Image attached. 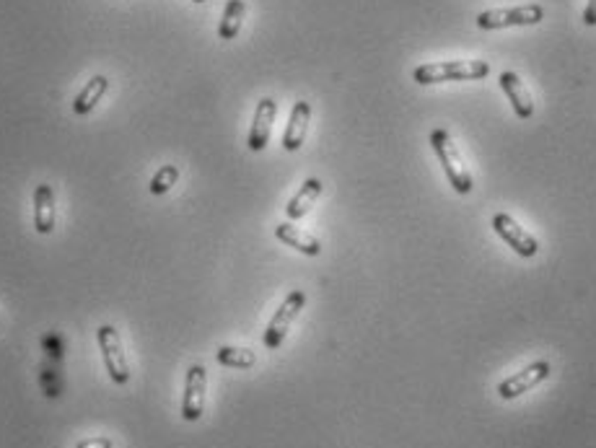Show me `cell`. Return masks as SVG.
Returning a JSON list of instances; mask_svg holds the SVG:
<instances>
[{"instance_id": "obj_1", "label": "cell", "mask_w": 596, "mask_h": 448, "mask_svg": "<svg viewBox=\"0 0 596 448\" xmlns=\"http://www.w3.org/2000/svg\"><path fill=\"white\" fill-rule=\"evenodd\" d=\"M490 75V66L485 60H443V63H425L413 70L415 83L431 86L446 81H482Z\"/></svg>"}, {"instance_id": "obj_2", "label": "cell", "mask_w": 596, "mask_h": 448, "mask_svg": "<svg viewBox=\"0 0 596 448\" xmlns=\"http://www.w3.org/2000/svg\"><path fill=\"white\" fill-rule=\"evenodd\" d=\"M431 148H434V154L441 161V169H443L449 184L457 189L459 195H469L475 181H472L469 169L464 166L461 154L457 151V143L451 140V135L446 133V130H434L431 133Z\"/></svg>"}, {"instance_id": "obj_3", "label": "cell", "mask_w": 596, "mask_h": 448, "mask_svg": "<svg viewBox=\"0 0 596 448\" xmlns=\"http://www.w3.org/2000/svg\"><path fill=\"white\" fill-rule=\"evenodd\" d=\"M542 19H545V8L537 5V3H527V5L482 11L478 16V26L485 31H495V29H508V26H534Z\"/></svg>"}, {"instance_id": "obj_4", "label": "cell", "mask_w": 596, "mask_h": 448, "mask_svg": "<svg viewBox=\"0 0 596 448\" xmlns=\"http://www.w3.org/2000/svg\"><path fill=\"white\" fill-rule=\"evenodd\" d=\"M303 306H306V293L303 291H291L285 295V301L280 303V309L273 314L267 329H265V335H262V345H265L267 350H277V347L285 342V337L291 332V327H294L298 314L303 312Z\"/></svg>"}, {"instance_id": "obj_5", "label": "cell", "mask_w": 596, "mask_h": 448, "mask_svg": "<svg viewBox=\"0 0 596 448\" xmlns=\"http://www.w3.org/2000/svg\"><path fill=\"white\" fill-rule=\"evenodd\" d=\"M96 342H99V350H101V358L107 365V373L117 386H125L130 382V363L125 356V347H122V339L112 324H104L96 329Z\"/></svg>"}, {"instance_id": "obj_6", "label": "cell", "mask_w": 596, "mask_h": 448, "mask_svg": "<svg viewBox=\"0 0 596 448\" xmlns=\"http://www.w3.org/2000/svg\"><path fill=\"white\" fill-rule=\"evenodd\" d=\"M206 391H207V371L203 363H192L187 376H184V397H182V417L187 423H197L206 412Z\"/></svg>"}, {"instance_id": "obj_7", "label": "cell", "mask_w": 596, "mask_h": 448, "mask_svg": "<svg viewBox=\"0 0 596 448\" xmlns=\"http://www.w3.org/2000/svg\"><path fill=\"white\" fill-rule=\"evenodd\" d=\"M548 376H550V363L548 360H534V363H529L527 368H522L519 373H513V376H508L498 383V397L504 402L519 400L522 394L537 389Z\"/></svg>"}, {"instance_id": "obj_8", "label": "cell", "mask_w": 596, "mask_h": 448, "mask_svg": "<svg viewBox=\"0 0 596 448\" xmlns=\"http://www.w3.org/2000/svg\"><path fill=\"white\" fill-rule=\"evenodd\" d=\"M493 231H495L519 257H527V259L529 257H537L539 242L529 233L524 225L516 224L508 213H495V215H493Z\"/></svg>"}, {"instance_id": "obj_9", "label": "cell", "mask_w": 596, "mask_h": 448, "mask_svg": "<svg viewBox=\"0 0 596 448\" xmlns=\"http://www.w3.org/2000/svg\"><path fill=\"white\" fill-rule=\"evenodd\" d=\"M276 114H277L276 99L265 96V99H259V101H257L252 127H250V137H247L250 151L259 154V151H265V148H267L270 135H273V122H276Z\"/></svg>"}, {"instance_id": "obj_10", "label": "cell", "mask_w": 596, "mask_h": 448, "mask_svg": "<svg viewBox=\"0 0 596 448\" xmlns=\"http://www.w3.org/2000/svg\"><path fill=\"white\" fill-rule=\"evenodd\" d=\"M498 83H501V89L508 96V101L513 107V114L519 119H529L534 114V99H531V91L527 89V83L519 78V73L505 70V73L498 75Z\"/></svg>"}, {"instance_id": "obj_11", "label": "cell", "mask_w": 596, "mask_h": 448, "mask_svg": "<svg viewBox=\"0 0 596 448\" xmlns=\"http://www.w3.org/2000/svg\"><path fill=\"white\" fill-rule=\"evenodd\" d=\"M309 122H311V104L309 101H296L294 110H291V117H288V127L283 133V148L288 154H294L303 145L306 133H309Z\"/></svg>"}, {"instance_id": "obj_12", "label": "cell", "mask_w": 596, "mask_h": 448, "mask_svg": "<svg viewBox=\"0 0 596 448\" xmlns=\"http://www.w3.org/2000/svg\"><path fill=\"white\" fill-rule=\"evenodd\" d=\"M55 213H57V202H55V189L49 184H39L34 189V231L37 233H52L55 231Z\"/></svg>"}, {"instance_id": "obj_13", "label": "cell", "mask_w": 596, "mask_h": 448, "mask_svg": "<svg viewBox=\"0 0 596 448\" xmlns=\"http://www.w3.org/2000/svg\"><path fill=\"white\" fill-rule=\"evenodd\" d=\"M321 189H324V184H321L317 177H309V180L301 184V189H298L296 195L291 198V202L285 205V215H288L291 221L306 218V215L311 213L314 202L321 198Z\"/></svg>"}, {"instance_id": "obj_14", "label": "cell", "mask_w": 596, "mask_h": 448, "mask_svg": "<svg viewBox=\"0 0 596 448\" xmlns=\"http://www.w3.org/2000/svg\"><path fill=\"white\" fill-rule=\"evenodd\" d=\"M276 236L277 242H283L285 247H294L296 251H301V254H306V257H320L321 254L320 239L311 236V233H306V231H301V228L294 224L276 225Z\"/></svg>"}, {"instance_id": "obj_15", "label": "cell", "mask_w": 596, "mask_h": 448, "mask_svg": "<svg viewBox=\"0 0 596 448\" xmlns=\"http://www.w3.org/2000/svg\"><path fill=\"white\" fill-rule=\"evenodd\" d=\"M107 89H110L107 75H93L92 81L78 91V96H75V101H73V112H75V117H86V114L92 112L93 107L104 99Z\"/></svg>"}, {"instance_id": "obj_16", "label": "cell", "mask_w": 596, "mask_h": 448, "mask_svg": "<svg viewBox=\"0 0 596 448\" xmlns=\"http://www.w3.org/2000/svg\"><path fill=\"white\" fill-rule=\"evenodd\" d=\"M247 16V3L244 0H229L224 8V19L218 23V37L221 40H236V34L241 31V23Z\"/></svg>"}, {"instance_id": "obj_17", "label": "cell", "mask_w": 596, "mask_h": 448, "mask_svg": "<svg viewBox=\"0 0 596 448\" xmlns=\"http://www.w3.org/2000/svg\"><path fill=\"white\" fill-rule=\"evenodd\" d=\"M215 360L226 368H239V371H247L257 363V356H254L250 347H233V345H224L218 347L215 353Z\"/></svg>"}, {"instance_id": "obj_18", "label": "cell", "mask_w": 596, "mask_h": 448, "mask_svg": "<svg viewBox=\"0 0 596 448\" xmlns=\"http://www.w3.org/2000/svg\"><path fill=\"white\" fill-rule=\"evenodd\" d=\"M180 181V166L177 163H166L151 180V192L153 195H166L169 189H174V184Z\"/></svg>"}, {"instance_id": "obj_19", "label": "cell", "mask_w": 596, "mask_h": 448, "mask_svg": "<svg viewBox=\"0 0 596 448\" xmlns=\"http://www.w3.org/2000/svg\"><path fill=\"white\" fill-rule=\"evenodd\" d=\"M78 448H115V444L110 438H89V441H81Z\"/></svg>"}, {"instance_id": "obj_20", "label": "cell", "mask_w": 596, "mask_h": 448, "mask_svg": "<svg viewBox=\"0 0 596 448\" xmlns=\"http://www.w3.org/2000/svg\"><path fill=\"white\" fill-rule=\"evenodd\" d=\"M583 23L586 26H596V0H589L583 8Z\"/></svg>"}, {"instance_id": "obj_21", "label": "cell", "mask_w": 596, "mask_h": 448, "mask_svg": "<svg viewBox=\"0 0 596 448\" xmlns=\"http://www.w3.org/2000/svg\"><path fill=\"white\" fill-rule=\"evenodd\" d=\"M192 3H206V0H192Z\"/></svg>"}]
</instances>
